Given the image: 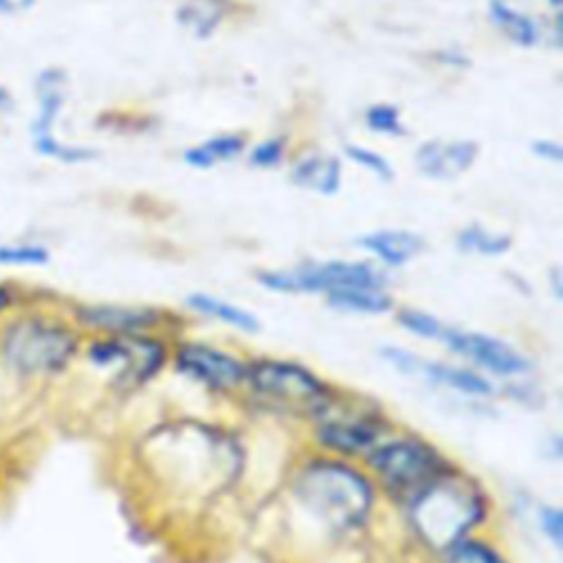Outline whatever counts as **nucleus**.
<instances>
[{
    "instance_id": "nucleus-1",
    "label": "nucleus",
    "mask_w": 563,
    "mask_h": 563,
    "mask_svg": "<svg viewBox=\"0 0 563 563\" xmlns=\"http://www.w3.org/2000/svg\"><path fill=\"white\" fill-rule=\"evenodd\" d=\"M409 515L429 548L446 550L484 517V495L473 479L446 468L411 497Z\"/></svg>"
},
{
    "instance_id": "nucleus-2",
    "label": "nucleus",
    "mask_w": 563,
    "mask_h": 563,
    "mask_svg": "<svg viewBox=\"0 0 563 563\" xmlns=\"http://www.w3.org/2000/svg\"><path fill=\"white\" fill-rule=\"evenodd\" d=\"M295 495L312 517L332 530L356 528L372 508L367 479L332 460H317L303 466L295 479Z\"/></svg>"
},
{
    "instance_id": "nucleus-3",
    "label": "nucleus",
    "mask_w": 563,
    "mask_h": 563,
    "mask_svg": "<svg viewBox=\"0 0 563 563\" xmlns=\"http://www.w3.org/2000/svg\"><path fill=\"white\" fill-rule=\"evenodd\" d=\"M244 380L257 398L295 416H323L332 405V396L319 376L290 361H255L246 365Z\"/></svg>"
},
{
    "instance_id": "nucleus-4",
    "label": "nucleus",
    "mask_w": 563,
    "mask_h": 563,
    "mask_svg": "<svg viewBox=\"0 0 563 563\" xmlns=\"http://www.w3.org/2000/svg\"><path fill=\"white\" fill-rule=\"evenodd\" d=\"M77 350L75 334L46 319L15 323L2 343L4 358L22 374H48L62 369Z\"/></svg>"
},
{
    "instance_id": "nucleus-5",
    "label": "nucleus",
    "mask_w": 563,
    "mask_h": 563,
    "mask_svg": "<svg viewBox=\"0 0 563 563\" xmlns=\"http://www.w3.org/2000/svg\"><path fill=\"white\" fill-rule=\"evenodd\" d=\"M260 282L277 292H334L343 288H385L387 277L367 262H317L297 268L264 271Z\"/></svg>"
},
{
    "instance_id": "nucleus-6",
    "label": "nucleus",
    "mask_w": 563,
    "mask_h": 563,
    "mask_svg": "<svg viewBox=\"0 0 563 563\" xmlns=\"http://www.w3.org/2000/svg\"><path fill=\"white\" fill-rule=\"evenodd\" d=\"M369 462L380 479L400 495L413 497L449 466L442 455L420 440H394L372 449Z\"/></svg>"
},
{
    "instance_id": "nucleus-7",
    "label": "nucleus",
    "mask_w": 563,
    "mask_h": 563,
    "mask_svg": "<svg viewBox=\"0 0 563 563\" xmlns=\"http://www.w3.org/2000/svg\"><path fill=\"white\" fill-rule=\"evenodd\" d=\"M37 92V117L33 121V145L42 156L62 163H84L95 156L90 147L66 145L55 139V121L66 97V75L59 68H46L35 81Z\"/></svg>"
},
{
    "instance_id": "nucleus-8",
    "label": "nucleus",
    "mask_w": 563,
    "mask_h": 563,
    "mask_svg": "<svg viewBox=\"0 0 563 563\" xmlns=\"http://www.w3.org/2000/svg\"><path fill=\"white\" fill-rule=\"evenodd\" d=\"M90 356L97 365L114 367L117 378L121 383L139 385L161 369L165 352L158 341L136 336L132 332V334H121L112 341L97 343L90 350Z\"/></svg>"
},
{
    "instance_id": "nucleus-9",
    "label": "nucleus",
    "mask_w": 563,
    "mask_h": 563,
    "mask_svg": "<svg viewBox=\"0 0 563 563\" xmlns=\"http://www.w3.org/2000/svg\"><path fill=\"white\" fill-rule=\"evenodd\" d=\"M440 341H444V345L455 354L499 376H515L530 367L528 358L515 345L484 332H468L446 325Z\"/></svg>"
},
{
    "instance_id": "nucleus-10",
    "label": "nucleus",
    "mask_w": 563,
    "mask_h": 563,
    "mask_svg": "<svg viewBox=\"0 0 563 563\" xmlns=\"http://www.w3.org/2000/svg\"><path fill=\"white\" fill-rule=\"evenodd\" d=\"M176 363L183 374L211 389L235 387L244 380L246 372V365H242L235 356L205 343H185L178 350Z\"/></svg>"
},
{
    "instance_id": "nucleus-11",
    "label": "nucleus",
    "mask_w": 563,
    "mask_h": 563,
    "mask_svg": "<svg viewBox=\"0 0 563 563\" xmlns=\"http://www.w3.org/2000/svg\"><path fill=\"white\" fill-rule=\"evenodd\" d=\"M477 143L471 139H455V141H442L431 139L422 145H418L413 161L420 174H424L431 180H453L462 176L477 158Z\"/></svg>"
},
{
    "instance_id": "nucleus-12",
    "label": "nucleus",
    "mask_w": 563,
    "mask_h": 563,
    "mask_svg": "<svg viewBox=\"0 0 563 563\" xmlns=\"http://www.w3.org/2000/svg\"><path fill=\"white\" fill-rule=\"evenodd\" d=\"M378 435H380V424L374 416L332 418L319 431V438L323 444L343 453L369 451L376 446Z\"/></svg>"
},
{
    "instance_id": "nucleus-13",
    "label": "nucleus",
    "mask_w": 563,
    "mask_h": 563,
    "mask_svg": "<svg viewBox=\"0 0 563 563\" xmlns=\"http://www.w3.org/2000/svg\"><path fill=\"white\" fill-rule=\"evenodd\" d=\"M358 246L387 266H402L422 251L424 242L420 235L405 229H380L361 235Z\"/></svg>"
},
{
    "instance_id": "nucleus-14",
    "label": "nucleus",
    "mask_w": 563,
    "mask_h": 563,
    "mask_svg": "<svg viewBox=\"0 0 563 563\" xmlns=\"http://www.w3.org/2000/svg\"><path fill=\"white\" fill-rule=\"evenodd\" d=\"M341 161L332 154H308L290 167V180L308 191L332 196L341 187Z\"/></svg>"
},
{
    "instance_id": "nucleus-15",
    "label": "nucleus",
    "mask_w": 563,
    "mask_h": 563,
    "mask_svg": "<svg viewBox=\"0 0 563 563\" xmlns=\"http://www.w3.org/2000/svg\"><path fill=\"white\" fill-rule=\"evenodd\" d=\"M490 22L517 46L530 48L541 40L537 20L508 0H488Z\"/></svg>"
},
{
    "instance_id": "nucleus-16",
    "label": "nucleus",
    "mask_w": 563,
    "mask_h": 563,
    "mask_svg": "<svg viewBox=\"0 0 563 563\" xmlns=\"http://www.w3.org/2000/svg\"><path fill=\"white\" fill-rule=\"evenodd\" d=\"M81 319L95 328L112 330L119 334H132L152 325L158 314L150 308H130V306H90L81 312Z\"/></svg>"
},
{
    "instance_id": "nucleus-17",
    "label": "nucleus",
    "mask_w": 563,
    "mask_h": 563,
    "mask_svg": "<svg viewBox=\"0 0 563 563\" xmlns=\"http://www.w3.org/2000/svg\"><path fill=\"white\" fill-rule=\"evenodd\" d=\"M246 147V139L238 132H222L191 145L183 152V161L196 169H209L227 161H235Z\"/></svg>"
},
{
    "instance_id": "nucleus-18",
    "label": "nucleus",
    "mask_w": 563,
    "mask_h": 563,
    "mask_svg": "<svg viewBox=\"0 0 563 563\" xmlns=\"http://www.w3.org/2000/svg\"><path fill=\"white\" fill-rule=\"evenodd\" d=\"M224 15L227 0H183L176 9V20L200 40L213 35Z\"/></svg>"
},
{
    "instance_id": "nucleus-19",
    "label": "nucleus",
    "mask_w": 563,
    "mask_h": 563,
    "mask_svg": "<svg viewBox=\"0 0 563 563\" xmlns=\"http://www.w3.org/2000/svg\"><path fill=\"white\" fill-rule=\"evenodd\" d=\"M328 301L332 308L356 312V314H383L394 303V299L383 288H369V286L328 292Z\"/></svg>"
},
{
    "instance_id": "nucleus-20",
    "label": "nucleus",
    "mask_w": 563,
    "mask_h": 563,
    "mask_svg": "<svg viewBox=\"0 0 563 563\" xmlns=\"http://www.w3.org/2000/svg\"><path fill=\"white\" fill-rule=\"evenodd\" d=\"M187 303L200 312V314H207V317H213L222 323H229L238 330H246V332H255L260 328L255 314H251L246 308H240L231 301H224L220 297H211V295H205V292H196V295H189L187 297Z\"/></svg>"
},
{
    "instance_id": "nucleus-21",
    "label": "nucleus",
    "mask_w": 563,
    "mask_h": 563,
    "mask_svg": "<svg viewBox=\"0 0 563 563\" xmlns=\"http://www.w3.org/2000/svg\"><path fill=\"white\" fill-rule=\"evenodd\" d=\"M424 372L435 383H442L451 389H457V391H464L471 396H486L493 391V385L486 378H482L479 374H475L466 367L446 365V363H427Z\"/></svg>"
},
{
    "instance_id": "nucleus-22",
    "label": "nucleus",
    "mask_w": 563,
    "mask_h": 563,
    "mask_svg": "<svg viewBox=\"0 0 563 563\" xmlns=\"http://www.w3.org/2000/svg\"><path fill=\"white\" fill-rule=\"evenodd\" d=\"M510 238L504 233L488 231L482 224H468L457 235V246L466 253H479V255H501L510 249Z\"/></svg>"
},
{
    "instance_id": "nucleus-23",
    "label": "nucleus",
    "mask_w": 563,
    "mask_h": 563,
    "mask_svg": "<svg viewBox=\"0 0 563 563\" xmlns=\"http://www.w3.org/2000/svg\"><path fill=\"white\" fill-rule=\"evenodd\" d=\"M343 152L352 163H356L365 172L374 174L376 178H380V180H391L394 178V165L380 152H376L372 147H365V145H356V143H347L343 147Z\"/></svg>"
},
{
    "instance_id": "nucleus-24",
    "label": "nucleus",
    "mask_w": 563,
    "mask_h": 563,
    "mask_svg": "<svg viewBox=\"0 0 563 563\" xmlns=\"http://www.w3.org/2000/svg\"><path fill=\"white\" fill-rule=\"evenodd\" d=\"M363 119H365V125L378 134H387V136L405 134L400 110L391 103H372L365 110Z\"/></svg>"
},
{
    "instance_id": "nucleus-25",
    "label": "nucleus",
    "mask_w": 563,
    "mask_h": 563,
    "mask_svg": "<svg viewBox=\"0 0 563 563\" xmlns=\"http://www.w3.org/2000/svg\"><path fill=\"white\" fill-rule=\"evenodd\" d=\"M444 563H504L495 550L479 541H457L446 548Z\"/></svg>"
},
{
    "instance_id": "nucleus-26",
    "label": "nucleus",
    "mask_w": 563,
    "mask_h": 563,
    "mask_svg": "<svg viewBox=\"0 0 563 563\" xmlns=\"http://www.w3.org/2000/svg\"><path fill=\"white\" fill-rule=\"evenodd\" d=\"M398 321L402 323L405 330L422 336V339H440L442 332H444V323L440 319H435L433 314L429 312H422V310H413V308H407L398 314Z\"/></svg>"
},
{
    "instance_id": "nucleus-27",
    "label": "nucleus",
    "mask_w": 563,
    "mask_h": 563,
    "mask_svg": "<svg viewBox=\"0 0 563 563\" xmlns=\"http://www.w3.org/2000/svg\"><path fill=\"white\" fill-rule=\"evenodd\" d=\"M286 156V141L282 136H268L253 145L249 152V163L260 169H271L277 167Z\"/></svg>"
},
{
    "instance_id": "nucleus-28",
    "label": "nucleus",
    "mask_w": 563,
    "mask_h": 563,
    "mask_svg": "<svg viewBox=\"0 0 563 563\" xmlns=\"http://www.w3.org/2000/svg\"><path fill=\"white\" fill-rule=\"evenodd\" d=\"M48 260L46 249L37 244H4L0 246V264H15V266H35Z\"/></svg>"
},
{
    "instance_id": "nucleus-29",
    "label": "nucleus",
    "mask_w": 563,
    "mask_h": 563,
    "mask_svg": "<svg viewBox=\"0 0 563 563\" xmlns=\"http://www.w3.org/2000/svg\"><path fill=\"white\" fill-rule=\"evenodd\" d=\"M539 519H541V528H543V532L548 534V539L559 548L561 541H563V537H561V534H563V517H561V510H559V508H552V506L541 508Z\"/></svg>"
},
{
    "instance_id": "nucleus-30",
    "label": "nucleus",
    "mask_w": 563,
    "mask_h": 563,
    "mask_svg": "<svg viewBox=\"0 0 563 563\" xmlns=\"http://www.w3.org/2000/svg\"><path fill=\"white\" fill-rule=\"evenodd\" d=\"M532 154L541 161H548V163H561L563 161V147L559 145V141L554 139H534L532 143Z\"/></svg>"
},
{
    "instance_id": "nucleus-31",
    "label": "nucleus",
    "mask_w": 563,
    "mask_h": 563,
    "mask_svg": "<svg viewBox=\"0 0 563 563\" xmlns=\"http://www.w3.org/2000/svg\"><path fill=\"white\" fill-rule=\"evenodd\" d=\"M37 0H0V15H15L29 11Z\"/></svg>"
},
{
    "instance_id": "nucleus-32",
    "label": "nucleus",
    "mask_w": 563,
    "mask_h": 563,
    "mask_svg": "<svg viewBox=\"0 0 563 563\" xmlns=\"http://www.w3.org/2000/svg\"><path fill=\"white\" fill-rule=\"evenodd\" d=\"M9 103H11V97L0 88V110H2V108H7Z\"/></svg>"
},
{
    "instance_id": "nucleus-33",
    "label": "nucleus",
    "mask_w": 563,
    "mask_h": 563,
    "mask_svg": "<svg viewBox=\"0 0 563 563\" xmlns=\"http://www.w3.org/2000/svg\"><path fill=\"white\" fill-rule=\"evenodd\" d=\"M7 301H9V292L0 286V310L7 306Z\"/></svg>"
},
{
    "instance_id": "nucleus-34",
    "label": "nucleus",
    "mask_w": 563,
    "mask_h": 563,
    "mask_svg": "<svg viewBox=\"0 0 563 563\" xmlns=\"http://www.w3.org/2000/svg\"><path fill=\"white\" fill-rule=\"evenodd\" d=\"M543 2H548V4H550L552 9H556V11L563 7V0H543Z\"/></svg>"
}]
</instances>
